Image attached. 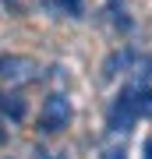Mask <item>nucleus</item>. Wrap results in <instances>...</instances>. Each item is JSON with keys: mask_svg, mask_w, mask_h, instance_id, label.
<instances>
[{"mask_svg": "<svg viewBox=\"0 0 152 159\" xmlns=\"http://www.w3.org/2000/svg\"><path fill=\"white\" fill-rule=\"evenodd\" d=\"M106 159H124V152H117V148H110V152H106Z\"/></svg>", "mask_w": 152, "mask_h": 159, "instance_id": "obj_6", "label": "nucleus"}, {"mask_svg": "<svg viewBox=\"0 0 152 159\" xmlns=\"http://www.w3.org/2000/svg\"><path fill=\"white\" fill-rule=\"evenodd\" d=\"M138 117H141V92H138V85H127L117 99H113L106 124H110V131H127Z\"/></svg>", "mask_w": 152, "mask_h": 159, "instance_id": "obj_1", "label": "nucleus"}, {"mask_svg": "<svg viewBox=\"0 0 152 159\" xmlns=\"http://www.w3.org/2000/svg\"><path fill=\"white\" fill-rule=\"evenodd\" d=\"M35 60L28 57H14V53H7V57H0V78L7 81H32L35 78Z\"/></svg>", "mask_w": 152, "mask_h": 159, "instance_id": "obj_3", "label": "nucleus"}, {"mask_svg": "<svg viewBox=\"0 0 152 159\" xmlns=\"http://www.w3.org/2000/svg\"><path fill=\"white\" fill-rule=\"evenodd\" d=\"M145 159H152V138L145 142Z\"/></svg>", "mask_w": 152, "mask_h": 159, "instance_id": "obj_7", "label": "nucleus"}, {"mask_svg": "<svg viewBox=\"0 0 152 159\" xmlns=\"http://www.w3.org/2000/svg\"><path fill=\"white\" fill-rule=\"evenodd\" d=\"M0 142H4V127H0Z\"/></svg>", "mask_w": 152, "mask_h": 159, "instance_id": "obj_8", "label": "nucleus"}, {"mask_svg": "<svg viewBox=\"0 0 152 159\" xmlns=\"http://www.w3.org/2000/svg\"><path fill=\"white\" fill-rule=\"evenodd\" d=\"M71 117H74V110H71V99L64 96V92H53V96H46L43 102V113H39V124L46 134H57V131H64L71 124Z\"/></svg>", "mask_w": 152, "mask_h": 159, "instance_id": "obj_2", "label": "nucleus"}, {"mask_svg": "<svg viewBox=\"0 0 152 159\" xmlns=\"http://www.w3.org/2000/svg\"><path fill=\"white\" fill-rule=\"evenodd\" d=\"M0 110H4L11 120H21L25 117V99L14 96V92H0Z\"/></svg>", "mask_w": 152, "mask_h": 159, "instance_id": "obj_4", "label": "nucleus"}, {"mask_svg": "<svg viewBox=\"0 0 152 159\" xmlns=\"http://www.w3.org/2000/svg\"><path fill=\"white\" fill-rule=\"evenodd\" d=\"M57 7H60V11H67L71 18H78L81 14V0H53Z\"/></svg>", "mask_w": 152, "mask_h": 159, "instance_id": "obj_5", "label": "nucleus"}]
</instances>
